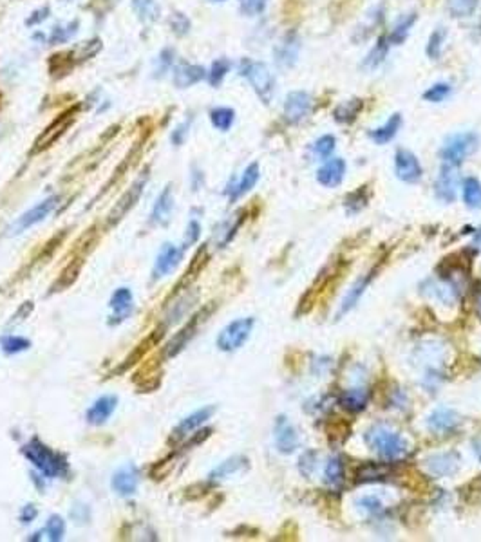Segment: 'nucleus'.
Masks as SVG:
<instances>
[{"instance_id":"nucleus-1","label":"nucleus","mask_w":481,"mask_h":542,"mask_svg":"<svg viewBox=\"0 0 481 542\" xmlns=\"http://www.w3.org/2000/svg\"><path fill=\"white\" fill-rule=\"evenodd\" d=\"M22 454L47 479L67 477V474H69V463H67L66 456L54 452L53 449L44 445L42 441H27L26 445L22 446Z\"/></svg>"},{"instance_id":"nucleus-2","label":"nucleus","mask_w":481,"mask_h":542,"mask_svg":"<svg viewBox=\"0 0 481 542\" xmlns=\"http://www.w3.org/2000/svg\"><path fill=\"white\" fill-rule=\"evenodd\" d=\"M364 441L373 452L384 459H400L409 452V443L385 425H375L364 434Z\"/></svg>"},{"instance_id":"nucleus-3","label":"nucleus","mask_w":481,"mask_h":542,"mask_svg":"<svg viewBox=\"0 0 481 542\" xmlns=\"http://www.w3.org/2000/svg\"><path fill=\"white\" fill-rule=\"evenodd\" d=\"M239 73L241 76L248 80V84L252 85L257 96L262 100V103H269L275 93V78L268 66L262 62H256V60H243L239 66Z\"/></svg>"},{"instance_id":"nucleus-4","label":"nucleus","mask_w":481,"mask_h":542,"mask_svg":"<svg viewBox=\"0 0 481 542\" xmlns=\"http://www.w3.org/2000/svg\"><path fill=\"white\" fill-rule=\"evenodd\" d=\"M480 146V136L476 133H458L452 134L445 140L442 150H440V158L443 163L452 165V167H459L465 159L471 158Z\"/></svg>"},{"instance_id":"nucleus-5","label":"nucleus","mask_w":481,"mask_h":542,"mask_svg":"<svg viewBox=\"0 0 481 542\" xmlns=\"http://www.w3.org/2000/svg\"><path fill=\"white\" fill-rule=\"evenodd\" d=\"M256 320L252 317L237 318L234 322H230L225 329L217 336V347L223 353H234L237 349L243 347L248 342L250 335H252Z\"/></svg>"},{"instance_id":"nucleus-6","label":"nucleus","mask_w":481,"mask_h":542,"mask_svg":"<svg viewBox=\"0 0 481 542\" xmlns=\"http://www.w3.org/2000/svg\"><path fill=\"white\" fill-rule=\"evenodd\" d=\"M311 109H313L311 94L306 91H292L284 100V119L290 125H297L311 114Z\"/></svg>"},{"instance_id":"nucleus-7","label":"nucleus","mask_w":481,"mask_h":542,"mask_svg":"<svg viewBox=\"0 0 481 542\" xmlns=\"http://www.w3.org/2000/svg\"><path fill=\"white\" fill-rule=\"evenodd\" d=\"M147 181H149V174H142V176L138 177L133 185H131V188L119 197V201L114 204V208H112V212L109 213V225H116L118 220L124 219V217L136 206V203L140 201V197H142L143 190H145Z\"/></svg>"},{"instance_id":"nucleus-8","label":"nucleus","mask_w":481,"mask_h":542,"mask_svg":"<svg viewBox=\"0 0 481 542\" xmlns=\"http://www.w3.org/2000/svg\"><path fill=\"white\" fill-rule=\"evenodd\" d=\"M394 172H397L398 179L413 185V183H418L422 179L424 168H422L418 158L410 150L400 149L394 154Z\"/></svg>"},{"instance_id":"nucleus-9","label":"nucleus","mask_w":481,"mask_h":542,"mask_svg":"<svg viewBox=\"0 0 481 542\" xmlns=\"http://www.w3.org/2000/svg\"><path fill=\"white\" fill-rule=\"evenodd\" d=\"M58 201H60L58 195H51V197L44 199V201H40L38 204H35L31 210H27L26 213H22V216L17 219V223L13 225V228H11L15 229L13 234H22V232H26V229L33 228L35 225L42 223L49 213L53 212L54 206L58 204Z\"/></svg>"},{"instance_id":"nucleus-10","label":"nucleus","mask_w":481,"mask_h":542,"mask_svg":"<svg viewBox=\"0 0 481 542\" xmlns=\"http://www.w3.org/2000/svg\"><path fill=\"white\" fill-rule=\"evenodd\" d=\"M275 446L281 454H293L299 449L300 437L297 434V428L290 423L286 416H279L274 428Z\"/></svg>"},{"instance_id":"nucleus-11","label":"nucleus","mask_w":481,"mask_h":542,"mask_svg":"<svg viewBox=\"0 0 481 542\" xmlns=\"http://www.w3.org/2000/svg\"><path fill=\"white\" fill-rule=\"evenodd\" d=\"M183 248H177L176 244L165 243L159 250L158 257H156L154 269H152V277L154 278H163L172 273L174 269L179 266L183 259Z\"/></svg>"},{"instance_id":"nucleus-12","label":"nucleus","mask_w":481,"mask_h":542,"mask_svg":"<svg viewBox=\"0 0 481 542\" xmlns=\"http://www.w3.org/2000/svg\"><path fill=\"white\" fill-rule=\"evenodd\" d=\"M459 463H461V459L456 452H438L425 459V470L429 472V476L440 479V477H449L456 474Z\"/></svg>"},{"instance_id":"nucleus-13","label":"nucleus","mask_w":481,"mask_h":542,"mask_svg":"<svg viewBox=\"0 0 481 542\" xmlns=\"http://www.w3.org/2000/svg\"><path fill=\"white\" fill-rule=\"evenodd\" d=\"M138 485H140V472L134 465H125L119 470L114 472V476L111 479V486L116 494L121 497H133L138 492Z\"/></svg>"},{"instance_id":"nucleus-14","label":"nucleus","mask_w":481,"mask_h":542,"mask_svg":"<svg viewBox=\"0 0 481 542\" xmlns=\"http://www.w3.org/2000/svg\"><path fill=\"white\" fill-rule=\"evenodd\" d=\"M459 423H461V419H459L458 412H456V410L445 409V407H440V409L433 410L431 416L427 418V428L433 434L454 432Z\"/></svg>"},{"instance_id":"nucleus-15","label":"nucleus","mask_w":481,"mask_h":542,"mask_svg":"<svg viewBox=\"0 0 481 542\" xmlns=\"http://www.w3.org/2000/svg\"><path fill=\"white\" fill-rule=\"evenodd\" d=\"M458 167H452V165L443 163L442 170L438 174L436 179V195L445 203H452L456 199V190H458Z\"/></svg>"},{"instance_id":"nucleus-16","label":"nucleus","mask_w":481,"mask_h":542,"mask_svg":"<svg viewBox=\"0 0 481 542\" xmlns=\"http://www.w3.org/2000/svg\"><path fill=\"white\" fill-rule=\"evenodd\" d=\"M346 176V161L342 158H332L327 159L326 163L317 170V181L318 185L326 186V188H335L339 186Z\"/></svg>"},{"instance_id":"nucleus-17","label":"nucleus","mask_w":481,"mask_h":542,"mask_svg":"<svg viewBox=\"0 0 481 542\" xmlns=\"http://www.w3.org/2000/svg\"><path fill=\"white\" fill-rule=\"evenodd\" d=\"M73 118H75V112H71V110H69V112H64V114L60 116L57 121H53V123L49 125L44 133H42V136L36 140L35 152L47 149V146L53 145L54 142H58V140H60V136H62L67 128H69V125L73 123Z\"/></svg>"},{"instance_id":"nucleus-18","label":"nucleus","mask_w":481,"mask_h":542,"mask_svg":"<svg viewBox=\"0 0 481 542\" xmlns=\"http://www.w3.org/2000/svg\"><path fill=\"white\" fill-rule=\"evenodd\" d=\"M118 405V396H112V394H105V396H100L93 405L89 407L87 412H85V419L87 423L91 425H103L107 423V419L111 418L112 412L116 410Z\"/></svg>"},{"instance_id":"nucleus-19","label":"nucleus","mask_w":481,"mask_h":542,"mask_svg":"<svg viewBox=\"0 0 481 542\" xmlns=\"http://www.w3.org/2000/svg\"><path fill=\"white\" fill-rule=\"evenodd\" d=\"M174 210V194L170 186H165L163 192L158 195L154 206H152V212H150V223L158 226L168 225L170 216H172Z\"/></svg>"},{"instance_id":"nucleus-20","label":"nucleus","mask_w":481,"mask_h":542,"mask_svg":"<svg viewBox=\"0 0 481 542\" xmlns=\"http://www.w3.org/2000/svg\"><path fill=\"white\" fill-rule=\"evenodd\" d=\"M216 412V407L208 405L203 409L195 410L190 416H186L182 423L177 425L176 430H174V439H183V437L190 436V432H194L195 428H199L203 423H207L208 419L212 418V414Z\"/></svg>"},{"instance_id":"nucleus-21","label":"nucleus","mask_w":481,"mask_h":542,"mask_svg":"<svg viewBox=\"0 0 481 542\" xmlns=\"http://www.w3.org/2000/svg\"><path fill=\"white\" fill-rule=\"evenodd\" d=\"M111 309L114 311L112 320L109 324H119L124 322L128 315L133 313V291L128 287H118L111 296Z\"/></svg>"},{"instance_id":"nucleus-22","label":"nucleus","mask_w":481,"mask_h":542,"mask_svg":"<svg viewBox=\"0 0 481 542\" xmlns=\"http://www.w3.org/2000/svg\"><path fill=\"white\" fill-rule=\"evenodd\" d=\"M207 78L205 67L194 66V63H182L174 69V85L177 89H188L192 85L199 84L201 80Z\"/></svg>"},{"instance_id":"nucleus-23","label":"nucleus","mask_w":481,"mask_h":542,"mask_svg":"<svg viewBox=\"0 0 481 542\" xmlns=\"http://www.w3.org/2000/svg\"><path fill=\"white\" fill-rule=\"evenodd\" d=\"M299 38H297L295 33H290V35L284 36V40L275 49V62L281 67H292L297 62V57H299Z\"/></svg>"},{"instance_id":"nucleus-24","label":"nucleus","mask_w":481,"mask_h":542,"mask_svg":"<svg viewBox=\"0 0 481 542\" xmlns=\"http://www.w3.org/2000/svg\"><path fill=\"white\" fill-rule=\"evenodd\" d=\"M259 177H260L259 165L257 163L248 165V167L244 168V172H243V176H241V179H239L234 186H230L228 188L230 201H235V199L243 197L244 194H248V192H250V190H252L253 186L257 185Z\"/></svg>"},{"instance_id":"nucleus-25","label":"nucleus","mask_w":481,"mask_h":542,"mask_svg":"<svg viewBox=\"0 0 481 542\" xmlns=\"http://www.w3.org/2000/svg\"><path fill=\"white\" fill-rule=\"evenodd\" d=\"M400 127H402V114L397 112V114L391 116L382 127L373 128L369 133V137L376 145H387V143H391L394 137H397Z\"/></svg>"},{"instance_id":"nucleus-26","label":"nucleus","mask_w":481,"mask_h":542,"mask_svg":"<svg viewBox=\"0 0 481 542\" xmlns=\"http://www.w3.org/2000/svg\"><path fill=\"white\" fill-rule=\"evenodd\" d=\"M391 476V467L385 463H364L355 472L357 483H375Z\"/></svg>"},{"instance_id":"nucleus-27","label":"nucleus","mask_w":481,"mask_h":542,"mask_svg":"<svg viewBox=\"0 0 481 542\" xmlns=\"http://www.w3.org/2000/svg\"><path fill=\"white\" fill-rule=\"evenodd\" d=\"M246 467H248V459L244 458V456H234V458L226 459V461H223L219 467L214 468V470L208 474V479L210 481L228 479L230 476H235V474H239V472L244 470Z\"/></svg>"},{"instance_id":"nucleus-28","label":"nucleus","mask_w":481,"mask_h":542,"mask_svg":"<svg viewBox=\"0 0 481 542\" xmlns=\"http://www.w3.org/2000/svg\"><path fill=\"white\" fill-rule=\"evenodd\" d=\"M367 401H369V394L364 389H349L339 396V403L342 409H346L348 412H362L367 407Z\"/></svg>"},{"instance_id":"nucleus-29","label":"nucleus","mask_w":481,"mask_h":542,"mask_svg":"<svg viewBox=\"0 0 481 542\" xmlns=\"http://www.w3.org/2000/svg\"><path fill=\"white\" fill-rule=\"evenodd\" d=\"M203 317H205L203 313L195 315V317L192 318V322H190L186 327H183V329L179 331V333H177V335L174 336L172 340H170V344H168V347H167V356H176V354L179 353V351H182V349L185 347L186 344H188L190 338L195 335L198 324L203 320Z\"/></svg>"},{"instance_id":"nucleus-30","label":"nucleus","mask_w":481,"mask_h":542,"mask_svg":"<svg viewBox=\"0 0 481 542\" xmlns=\"http://www.w3.org/2000/svg\"><path fill=\"white\" fill-rule=\"evenodd\" d=\"M364 102L360 98H353V100H346L340 105H336V109L333 110V118L339 123H351L357 119V116L362 112Z\"/></svg>"},{"instance_id":"nucleus-31","label":"nucleus","mask_w":481,"mask_h":542,"mask_svg":"<svg viewBox=\"0 0 481 542\" xmlns=\"http://www.w3.org/2000/svg\"><path fill=\"white\" fill-rule=\"evenodd\" d=\"M389 47H391V44H389L387 36H380L378 42L375 44V47L371 49L369 53H367V57L364 58L362 69H367V71H375L376 67H380V63L384 62L385 57H387Z\"/></svg>"},{"instance_id":"nucleus-32","label":"nucleus","mask_w":481,"mask_h":542,"mask_svg":"<svg viewBox=\"0 0 481 542\" xmlns=\"http://www.w3.org/2000/svg\"><path fill=\"white\" fill-rule=\"evenodd\" d=\"M373 280V273H369L367 277L360 278L357 284H355L351 289H349L348 295L344 296V300H342V304H340V311H339V317H342V315H346L348 311H351V309L357 306V302L360 300V296L364 295V291L367 289V286H369V283Z\"/></svg>"},{"instance_id":"nucleus-33","label":"nucleus","mask_w":481,"mask_h":542,"mask_svg":"<svg viewBox=\"0 0 481 542\" xmlns=\"http://www.w3.org/2000/svg\"><path fill=\"white\" fill-rule=\"evenodd\" d=\"M415 22H416V13H409V15H406V17L400 18V20L394 24L391 35L387 36L389 44L402 45L404 42L409 38V33H410V29H413V26H415Z\"/></svg>"},{"instance_id":"nucleus-34","label":"nucleus","mask_w":481,"mask_h":542,"mask_svg":"<svg viewBox=\"0 0 481 542\" xmlns=\"http://www.w3.org/2000/svg\"><path fill=\"white\" fill-rule=\"evenodd\" d=\"M210 121L219 133H228L235 121V110L230 107H216L210 110Z\"/></svg>"},{"instance_id":"nucleus-35","label":"nucleus","mask_w":481,"mask_h":542,"mask_svg":"<svg viewBox=\"0 0 481 542\" xmlns=\"http://www.w3.org/2000/svg\"><path fill=\"white\" fill-rule=\"evenodd\" d=\"M480 2L481 0H447V11L454 18L473 17Z\"/></svg>"},{"instance_id":"nucleus-36","label":"nucleus","mask_w":481,"mask_h":542,"mask_svg":"<svg viewBox=\"0 0 481 542\" xmlns=\"http://www.w3.org/2000/svg\"><path fill=\"white\" fill-rule=\"evenodd\" d=\"M133 8L143 22H154L161 13V8L156 0H133Z\"/></svg>"},{"instance_id":"nucleus-37","label":"nucleus","mask_w":481,"mask_h":542,"mask_svg":"<svg viewBox=\"0 0 481 542\" xmlns=\"http://www.w3.org/2000/svg\"><path fill=\"white\" fill-rule=\"evenodd\" d=\"M464 201L468 208H481V183L476 177H467L464 181Z\"/></svg>"},{"instance_id":"nucleus-38","label":"nucleus","mask_w":481,"mask_h":542,"mask_svg":"<svg viewBox=\"0 0 481 542\" xmlns=\"http://www.w3.org/2000/svg\"><path fill=\"white\" fill-rule=\"evenodd\" d=\"M447 38V29L445 27H436L431 36L427 40V47H425V53L431 60H440L443 51V44H445Z\"/></svg>"},{"instance_id":"nucleus-39","label":"nucleus","mask_w":481,"mask_h":542,"mask_svg":"<svg viewBox=\"0 0 481 542\" xmlns=\"http://www.w3.org/2000/svg\"><path fill=\"white\" fill-rule=\"evenodd\" d=\"M0 347H2L6 354H18L31 347V340L24 338V336L6 335L0 338Z\"/></svg>"},{"instance_id":"nucleus-40","label":"nucleus","mask_w":481,"mask_h":542,"mask_svg":"<svg viewBox=\"0 0 481 542\" xmlns=\"http://www.w3.org/2000/svg\"><path fill=\"white\" fill-rule=\"evenodd\" d=\"M230 67H232V63H230V60H226V58H219V60H216V62L212 63L210 71H207V78L212 87H219V85L223 84V80H225L226 75L230 73Z\"/></svg>"},{"instance_id":"nucleus-41","label":"nucleus","mask_w":481,"mask_h":542,"mask_svg":"<svg viewBox=\"0 0 481 542\" xmlns=\"http://www.w3.org/2000/svg\"><path fill=\"white\" fill-rule=\"evenodd\" d=\"M324 479L327 485L339 486L344 481V463L340 458H332L327 461L326 470H324Z\"/></svg>"},{"instance_id":"nucleus-42","label":"nucleus","mask_w":481,"mask_h":542,"mask_svg":"<svg viewBox=\"0 0 481 542\" xmlns=\"http://www.w3.org/2000/svg\"><path fill=\"white\" fill-rule=\"evenodd\" d=\"M450 93H452V85L447 84V82H440V84L431 85V87L422 94V98L429 103H440L443 102V100H447V98L450 96Z\"/></svg>"},{"instance_id":"nucleus-43","label":"nucleus","mask_w":481,"mask_h":542,"mask_svg":"<svg viewBox=\"0 0 481 542\" xmlns=\"http://www.w3.org/2000/svg\"><path fill=\"white\" fill-rule=\"evenodd\" d=\"M239 225H241V219L235 223V220H225L221 223V226L216 229V234H214V239H217V246L225 248L226 244L234 239L235 232H237Z\"/></svg>"},{"instance_id":"nucleus-44","label":"nucleus","mask_w":481,"mask_h":542,"mask_svg":"<svg viewBox=\"0 0 481 542\" xmlns=\"http://www.w3.org/2000/svg\"><path fill=\"white\" fill-rule=\"evenodd\" d=\"M78 33V22H69L66 26H57L53 27V31H51V44H66L67 40L73 38V36Z\"/></svg>"},{"instance_id":"nucleus-45","label":"nucleus","mask_w":481,"mask_h":542,"mask_svg":"<svg viewBox=\"0 0 481 542\" xmlns=\"http://www.w3.org/2000/svg\"><path fill=\"white\" fill-rule=\"evenodd\" d=\"M336 140L332 136V134H326V136L318 137L317 142L313 143L311 150H313V154L320 159H326L333 154V150H335Z\"/></svg>"},{"instance_id":"nucleus-46","label":"nucleus","mask_w":481,"mask_h":542,"mask_svg":"<svg viewBox=\"0 0 481 542\" xmlns=\"http://www.w3.org/2000/svg\"><path fill=\"white\" fill-rule=\"evenodd\" d=\"M367 186H360L357 192L353 194H349L348 199H346V208H348L349 213H357L360 212L362 208H366L367 204Z\"/></svg>"},{"instance_id":"nucleus-47","label":"nucleus","mask_w":481,"mask_h":542,"mask_svg":"<svg viewBox=\"0 0 481 542\" xmlns=\"http://www.w3.org/2000/svg\"><path fill=\"white\" fill-rule=\"evenodd\" d=\"M45 534H47L49 541H62L64 534H66V522L60 515H51L45 525Z\"/></svg>"},{"instance_id":"nucleus-48","label":"nucleus","mask_w":481,"mask_h":542,"mask_svg":"<svg viewBox=\"0 0 481 542\" xmlns=\"http://www.w3.org/2000/svg\"><path fill=\"white\" fill-rule=\"evenodd\" d=\"M190 306H192V299H188L186 295L177 300L176 304H172L170 311L167 313V324H176L177 320H182V317L188 311Z\"/></svg>"},{"instance_id":"nucleus-49","label":"nucleus","mask_w":481,"mask_h":542,"mask_svg":"<svg viewBox=\"0 0 481 542\" xmlns=\"http://www.w3.org/2000/svg\"><path fill=\"white\" fill-rule=\"evenodd\" d=\"M268 0H239V6H241V11L248 17H257L265 11Z\"/></svg>"},{"instance_id":"nucleus-50","label":"nucleus","mask_w":481,"mask_h":542,"mask_svg":"<svg viewBox=\"0 0 481 542\" xmlns=\"http://www.w3.org/2000/svg\"><path fill=\"white\" fill-rule=\"evenodd\" d=\"M357 506L366 510L367 513H380V511H384V503L380 501L378 497L375 495H366V497H360L357 501Z\"/></svg>"},{"instance_id":"nucleus-51","label":"nucleus","mask_w":481,"mask_h":542,"mask_svg":"<svg viewBox=\"0 0 481 542\" xmlns=\"http://www.w3.org/2000/svg\"><path fill=\"white\" fill-rule=\"evenodd\" d=\"M170 27H172L177 36H183L188 33L190 20L183 13H174L172 18H170Z\"/></svg>"},{"instance_id":"nucleus-52","label":"nucleus","mask_w":481,"mask_h":542,"mask_svg":"<svg viewBox=\"0 0 481 542\" xmlns=\"http://www.w3.org/2000/svg\"><path fill=\"white\" fill-rule=\"evenodd\" d=\"M199 235H201V225H199L198 220H190L188 226H186V234H185V243H183V250L188 246H192L194 243H198Z\"/></svg>"},{"instance_id":"nucleus-53","label":"nucleus","mask_w":481,"mask_h":542,"mask_svg":"<svg viewBox=\"0 0 481 542\" xmlns=\"http://www.w3.org/2000/svg\"><path fill=\"white\" fill-rule=\"evenodd\" d=\"M313 468H315V452H306L299 461V470L302 472V476H311Z\"/></svg>"},{"instance_id":"nucleus-54","label":"nucleus","mask_w":481,"mask_h":542,"mask_svg":"<svg viewBox=\"0 0 481 542\" xmlns=\"http://www.w3.org/2000/svg\"><path fill=\"white\" fill-rule=\"evenodd\" d=\"M188 128H190V119H188V121H183V123L179 125V127H177L176 130H174L172 136H170V140H172L174 145L182 146L183 143H185L186 136H188Z\"/></svg>"},{"instance_id":"nucleus-55","label":"nucleus","mask_w":481,"mask_h":542,"mask_svg":"<svg viewBox=\"0 0 481 542\" xmlns=\"http://www.w3.org/2000/svg\"><path fill=\"white\" fill-rule=\"evenodd\" d=\"M159 63H161V67H159V76L165 75V73L168 71V67L172 66L174 62V51H170V49H165L163 53L159 54Z\"/></svg>"},{"instance_id":"nucleus-56","label":"nucleus","mask_w":481,"mask_h":542,"mask_svg":"<svg viewBox=\"0 0 481 542\" xmlns=\"http://www.w3.org/2000/svg\"><path fill=\"white\" fill-rule=\"evenodd\" d=\"M36 515H38V510L35 508V504H26V506L20 510V515H18V519L22 520L24 525H29V522H33V520H35Z\"/></svg>"},{"instance_id":"nucleus-57","label":"nucleus","mask_w":481,"mask_h":542,"mask_svg":"<svg viewBox=\"0 0 481 542\" xmlns=\"http://www.w3.org/2000/svg\"><path fill=\"white\" fill-rule=\"evenodd\" d=\"M78 506V510H75L73 508L71 511V517L76 520V522H87L89 519H91V511H89V508L85 506V504H76Z\"/></svg>"},{"instance_id":"nucleus-58","label":"nucleus","mask_w":481,"mask_h":542,"mask_svg":"<svg viewBox=\"0 0 481 542\" xmlns=\"http://www.w3.org/2000/svg\"><path fill=\"white\" fill-rule=\"evenodd\" d=\"M47 17H49V8H47V6H45V8H42V9H36L35 13H33L31 17L27 18L26 24H27V26H36V24L44 22V20Z\"/></svg>"},{"instance_id":"nucleus-59","label":"nucleus","mask_w":481,"mask_h":542,"mask_svg":"<svg viewBox=\"0 0 481 542\" xmlns=\"http://www.w3.org/2000/svg\"><path fill=\"white\" fill-rule=\"evenodd\" d=\"M71 271H73V273L78 275V271H80V262L75 266V268H73V266H71ZM62 275H67V269H64ZM58 286H60V287H67V286H69V280H66V277H60V280H58Z\"/></svg>"},{"instance_id":"nucleus-60","label":"nucleus","mask_w":481,"mask_h":542,"mask_svg":"<svg viewBox=\"0 0 481 542\" xmlns=\"http://www.w3.org/2000/svg\"><path fill=\"white\" fill-rule=\"evenodd\" d=\"M473 446H474V452L478 454V459L481 461V437H476V439L473 441Z\"/></svg>"},{"instance_id":"nucleus-61","label":"nucleus","mask_w":481,"mask_h":542,"mask_svg":"<svg viewBox=\"0 0 481 542\" xmlns=\"http://www.w3.org/2000/svg\"><path fill=\"white\" fill-rule=\"evenodd\" d=\"M478 241H480V243H481V234H478Z\"/></svg>"},{"instance_id":"nucleus-62","label":"nucleus","mask_w":481,"mask_h":542,"mask_svg":"<svg viewBox=\"0 0 481 542\" xmlns=\"http://www.w3.org/2000/svg\"><path fill=\"white\" fill-rule=\"evenodd\" d=\"M214 2H225V0H214Z\"/></svg>"}]
</instances>
